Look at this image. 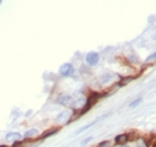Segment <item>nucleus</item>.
<instances>
[{"instance_id": "obj_4", "label": "nucleus", "mask_w": 156, "mask_h": 147, "mask_svg": "<svg viewBox=\"0 0 156 147\" xmlns=\"http://www.w3.org/2000/svg\"><path fill=\"white\" fill-rule=\"evenodd\" d=\"M128 140V135L126 134H122L118 135L115 137V144L117 145H123V144H126V142Z\"/></svg>"}, {"instance_id": "obj_16", "label": "nucleus", "mask_w": 156, "mask_h": 147, "mask_svg": "<svg viewBox=\"0 0 156 147\" xmlns=\"http://www.w3.org/2000/svg\"><path fill=\"white\" fill-rule=\"evenodd\" d=\"M0 147H7L6 145H0Z\"/></svg>"}, {"instance_id": "obj_13", "label": "nucleus", "mask_w": 156, "mask_h": 147, "mask_svg": "<svg viewBox=\"0 0 156 147\" xmlns=\"http://www.w3.org/2000/svg\"><path fill=\"white\" fill-rule=\"evenodd\" d=\"M21 145V142H19V140H17V142H15V144L13 145V147H19Z\"/></svg>"}, {"instance_id": "obj_12", "label": "nucleus", "mask_w": 156, "mask_h": 147, "mask_svg": "<svg viewBox=\"0 0 156 147\" xmlns=\"http://www.w3.org/2000/svg\"><path fill=\"white\" fill-rule=\"evenodd\" d=\"M107 144H108V142H107V140H105V142H101V143L98 145V147H105Z\"/></svg>"}, {"instance_id": "obj_10", "label": "nucleus", "mask_w": 156, "mask_h": 147, "mask_svg": "<svg viewBox=\"0 0 156 147\" xmlns=\"http://www.w3.org/2000/svg\"><path fill=\"white\" fill-rule=\"evenodd\" d=\"M140 101H142V99H140V98H138V99H136L135 101H133L131 105H129V107H131V108H134V107H136V106L138 105Z\"/></svg>"}, {"instance_id": "obj_1", "label": "nucleus", "mask_w": 156, "mask_h": 147, "mask_svg": "<svg viewBox=\"0 0 156 147\" xmlns=\"http://www.w3.org/2000/svg\"><path fill=\"white\" fill-rule=\"evenodd\" d=\"M59 74L63 76V77H68V76H72L74 74V67H72V64H63L60 67H59Z\"/></svg>"}, {"instance_id": "obj_7", "label": "nucleus", "mask_w": 156, "mask_h": 147, "mask_svg": "<svg viewBox=\"0 0 156 147\" xmlns=\"http://www.w3.org/2000/svg\"><path fill=\"white\" fill-rule=\"evenodd\" d=\"M38 134V130L37 129H30L28 131H26L25 133V137L26 138H28V137H31V136H34V135H37Z\"/></svg>"}, {"instance_id": "obj_8", "label": "nucleus", "mask_w": 156, "mask_h": 147, "mask_svg": "<svg viewBox=\"0 0 156 147\" xmlns=\"http://www.w3.org/2000/svg\"><path fill=\"white\" fill-rule=\"evenodd\" d=\"M57 131H58V129H50V130H48V131H46L45 134L42 135L41 138H47V137H49V136H51V135L56 134Z\"/></svg>"}, {"instance_id": "obj_14", "label": "nucleus", "mask_w": 156, "mask_h": 147, "mask_svg": "<svg viewBox=\"0 0 156 147\" xmlns=\"http://www.w3.org/2000/svg\"><path fill=\"white\" fill-rule=\"evenodd\" d=\"M154 58H155V54H153L151 57H148V58L146 59V61H149V60H152V59H154Z\"/></svg>"}, {"instance_id": "obj_5", "label": "nucleus", "mask_w": 156, "mask_h": 147, "mask_svg": "<svg viewBox=\"0 0 156 147\" xmlns=\"http://www.w3.org/2000/svg\"><path fill=\"white\" fill-rule=\"evenodd\" d=\"M19 138H21V135L19 133H8V134L6 135V139L7 140H13V139L17 140Z\"/></svg>"}, {"instance_id": "obj_2", "label": "nucleus", "mask_w": 156, "mask_h": 147, "mask_svg": "<svg viewBox=\"0 0 156 147\" xmlns=\"http://www.w3.org/2000/svg\"><path fill=\"white\" fill-rule=\"evenodd\" d=\"M99 61V55L97 52H89L86 56V63L88 64L89 66H95L97 65Z\"/></svg>"}, {"instance_id": "obj_11", "label": "nucleus", "mask_w": 156, "mask_h": 147, "mask_svg": "<svg viewBox=\"0 0 156 147\" xmlns=\"http://www.w3.org/2000/svg\"><path fill=\"white\" fill-rule=\"evenodd\" d=\"M92 139H93V137H88V138L84 139V140H83V142H81V145H83V146H84V145H86V144H87V143H89V142H90V140H92Z\"/></svg>"}, {"instance_id": "obj_15", "label": "nucleus", "mask_w": 156, "mask_h": 147, "mask_svg": "<svg viewBox=\"0 0 156 147\" xmlns=\"http://www.w3.org/2000/svg\"><path fill=\"white\" fill-rule=\"evenodd\" d=\"M119 147H128V146H126V145H124V144H123V145H121Z\"/></svg>"}, {"instance_id": "obj_18", "label": "nucleus", "mask_w": 156, "mask_h": 147, "mask_svg": "<svg viewBox=\"0 0 156 147\" xmlns=\"http://www.w3.org/2000/svg\"><path fill=\"white\" fill-rule=\"evenodd\" d=\"M138 147H142V146H138Z\"/></svg>"}, {"instance_id": "obj_3", "label": "nucleus", "mask_w": 156, "mask_h": 147, "mask_svg": "<svg viewBox=\"0 0 156 147\" xmlns=\"http://www.w3.org/2000/svg\"><path fill=\"white\" fill-rule=\"evenodd\" d=\"M70 100H72V97L69 96V95H67V94H61L60 96H58V98H57L56 103H57V104H59V105L67 106L68 104L70 103Z\"/></svg>"}, {"instance_id": "obj_9", "label": "nucleus", "mask_w": 156, "mask_h": 147, "mask_svg": "<svg viewBox=\"0 0 156 147\" xmlns=\"http://www.w3.org/2000/svg\"><path fill=\"white\" fill-rule=\"evenodd\" d=\"M132 80H133L132 77H125V78H123V79L119 81V86H125V85H127L129 81H132Z\"/></svg>"}, {"instance_id": "obj_17", "label": "nucleus", "mask_w": 156, "mask_h": 147, "mask_svg": "<svg viewBox=\"0 0 156 147\" xmlns=\"http://www.w3.org/2000/svg\"><path fill=\"white\" fill-rule=\"evenodd\" d=\"M1 1H2V0H0V4H1Z\"/></svg>"}, {"instance_id": "obj_6", "label": "nucleus", "mask_w": 156, "mask_h": 147, "mask_svg": "<svg viewBox=\"0 0 156 147\" xmlns=\"http://www.w3.org/2000/svg\"><path fill=\"white\" fill-rule=\"evenodd\" d=\"M97 99H98V94H95V92H94L93 95L88 98V100H87V105H89L90 107H92V106L97 101Z\"/></svg>"}]
</instances>
